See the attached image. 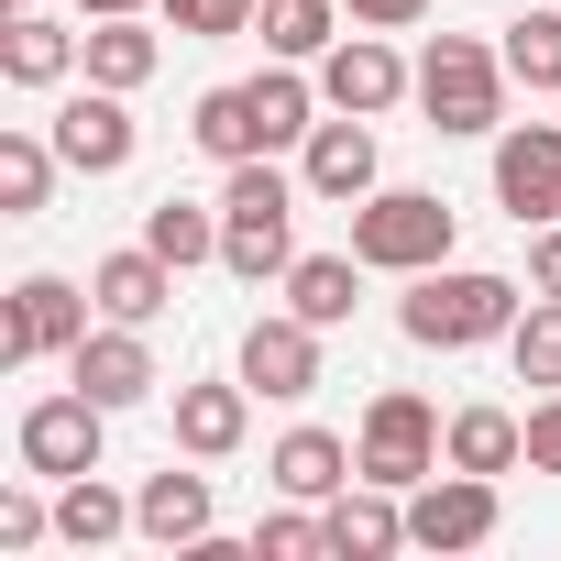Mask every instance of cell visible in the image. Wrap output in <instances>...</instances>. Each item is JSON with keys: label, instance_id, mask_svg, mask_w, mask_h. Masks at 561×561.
Masks as SVG:
<instances>
[{"label": "cell", "instance_id": "6da1fadb", "mask_svg": "<svg viewBox=\"0 0 561 561\" xmlns=\"http://www.w3.org/2000/svg\"><path fill=\"white\" fill-rule=\"evenodd\" d=\"M397 331L419 353H473V342H506L517 331V287L484 264H430L408 275V298H397Z\"/></svg>", "mask_w": 561, "mask_h": 561}, {"label": "cell", "instance_id": "7a4b0ae2", "mask_svg": "<svg viewBox=\"0 0 561 561\" xmlns=\"http://www.w3.org/2000/svg\"><path fill=\"white\" fill-rule=\"evenodd\" d=\"M220 264L242 275V287H264V275L298 264V187L275 176L264 154H242L231 187H220Z\"/></svg>", "mask_w": 561, "mask_h": 561}, {"label": "cell", "instance_id": "3957f363", "mask_svg": "<svg viewBox=\"0 0 561 561\" xmlns=\"http://www.w3.org/2000/svg\"><path fill=\"white\" fill-rule=\"evenodd\" d=\"M419 111H430V133H506V45H484V34H430V56H419Z\"/></svg>", "mask_w": 561, "mask_h": 561}, {"label": "cell", "instance_id": "277c9868", "mask_svg": "<svg viewBox=\"0 0 561 561\" xmlns=\"http://www.w3.org/2000/svg\"><path fill=\"white\" fill-rule=\"evenodd\" d=\"M451 198H430V187H375V198H353V253L375 264V275H430V264H451Z\"/></svg>", "mask_w": 561, "mask_h": 561}, {"label": "cell", "instance_id": "5b68a950", "mask_svg": "<svg viewBox=\"0 0 561 561\" xmlns=\"http://www.w3.org/2000/svg\"><path fill=\"white\" fill-rule=\"evenodd\" d=\"M440 430H451V419H440L430 397L386 386V397L364 408V440H353V473H364V484H397V495H408V484H430V473H440Z\"/></svg>", "mask_w": 561, "mask_h": 561}, {"label": "cell", "instance_id": "8992f818", "mask_svg": "<svg viewBox=\"0 0 561 561\" xmlns=\"http://www.w3.org/2000/svg\"><path fill=\"white\" fill-rule=\"evenodd\" d=\"M495 473H462V462H440L430 484H408V550H484L495 539Z\"/></svg>", "mask_w": 561, "mask_h": 561}, {"label": "cell", "instance_id": "52a82bcc", "mask_svg": "<svg viewBox=\"0 0 561 561\" xmlns=\"http://www.w3.org/2000/svg\"><path fill=\"white\" fill-rule=\"evenodd\" d=\"M100 430H111V408H100L89 386H67V397H34L12 440H23V473L78 484V473H100Z\"/></svg>", "mask_w": 561, "mask_h": 561}, {"label": "cell", "instance_id": "ba28073f", "mask_svg": "<svg viewBox=\"0 0 561 561\" xmlns=\"http://www.w3.org/2000/svg\"><path fill=\"white\" fill-rule=\"evenodd\" d=\"M89 287H67V275H23L12 287V320H0V364H45V353H78L89 342Z\"/></svg>", "mask_w": 561, "mask_h": 561}, {"label": "cell", "instance_id": "9c48e42d", "mask_svg": "<svg viewBox=\"0 0 561 561\" xmlns=\"http://www.w3.org/2000/svg\"><path fill=\"white\" fill-rule=\"evenodd\" d=\"M408 89H419V78L397 67V45H386V34H342V45L320 56V100H331V111H353V122H386Z\"/></svg>", "mask_w": 561, "mask_h": 561}, {"label": "cell", "instance_id": "30bf717a", "mask_svg": "<svg viewBox=\"0 0 561 561\" xmlns=\"http://www.w3.org/2000/svg\"><path fill=\"white\" fill-rule=\"evenodd\" d=\"M495 198L528 220H561V122H506L495 133Z\"/></svg>", "mask_w": 561, "mask_h": 561}, {"label": "cell", "instance_id": "8fae6325", "mask_svg": "<svg viewBox=\"0 0 561 561\" xmlns=\"http://www.w3.org/2000/svg\"><path fill=\"white\" fill-rule=\"evenodd\" d=\"M122 100H133V89H100V78H89V89L56 111V154H67L78 176H122V165H133V144H144V133H133V111H122Z\"/></svg>", "mask_w": 561, "mask_h": 561}, {"label": "cell", "instance_id": "7c38bea8", "mask_svg": "<svg viewBox=\"0 0 561 561\" xmlns=\"http://www.w3.org/2000/svg\"><path fill=\"white\" fill-rule=\"evenodd\" d=\"M242 386H253V397H309V386H320V320H298V309L253 320V331H242Z\"/></svg>", "mask_w": 561, "mask_h": 561}, {"label": "cell", "instance_id": "4fadbf2b", "mask_svg": "<svg viewBox=\"0 0 561 561\" xmlns=\"http://www.w3.org/2000/svg\"><path fill=\"white\" fill-rule=\"evenodd\" d=\"M67 386H89L100 408H144V397H154V353H144V331H133V320L89 331V342L67 353Z\"/></svg>", "mask_w": 561, "mask_h": 561}, {"label": "cell", "instance_id": "5bb4252c", "mask_svg": "<svg viewBox=\"0 0 561 561\" xmlns=\"http://www.w3.org/2000/svg\"><path fill=\"white\" fill-rule=\"evenodd\" d=\"M298 187H309V198H342V209H353V198H375V122H353V111H342V122H320V133H309V154H298Z\"/></svg>", "mask_w": 561, "mask_h": 561}, {"label": "cell", "instance_id": "9a60e30c", "mask_svg": "<svg viewBox=\"0 0 561 561\" xmlns=\"http://www.w3.org/2000/svg\"><path fill=\"white\" fill-rule=\"evenodd\" d=\"M264 484L298 495V506H331V495L353 484V440H342V430H287V440L264 451Z\"/></svg>", "mask_w": 561, "mask_h": 561}, {"label": "cell", "instance_id": "2e32d148", "mask_svg": "<svg viewBox=\"0 0 561 561\" xmlns=\"http://www.w3.org/2000/svg\"><path fill=\"white\" fill-rule=\"evenodd\" d=\"M242 430H253V386L242 375L231 386H176V451L187 462H231Z\"/></svg>", "mask_w": 561, "mask_h": 561}, {"label": "cell", "instance_id": "e0dca14e", "mask_svg": "<svg viewBox=\"0 0 561 561\" xmlns=\"http://www.w3.org/2000/svg\"><path fill=\"white\" fill-rule=\"evenodd\" d=\"M320 517H331V550H342V561H386V550H408V506H397V484H364V473H353Z\"/></svg>", "mask_w": 561, "mask_h": 561}, {"label": "cell", "instance_id": "ac0fdd59", "mask_svg": "<svg viewBox=\"0 0 561 561\" xmlns=\"http://www.w3.org/2000/svg\"><path fill=\"white\" fill-rule=\"evenodd\" d=\"M89 298H100V320H133V331H144V320L176 298V264H165L154 242H133V253H100V264H89Z\"/></svg>", "mask_w": 561, "mask_h": 561}, {"label": "cell", "instance_id": "d6986e66", "mask_svg": "<svg viewBox=\"0 0 561 561\" xmlns=\"http://www.w3.org/2000/svg\"><path fill=\"white\" fill-rule=\"evenodd\" d=\"M133 528L154 539V550H198L209 539V473H144V495H133Z\"/></svg>", "mask_w": 561, "mask_h": 561}, {"label": "cell", "instance_id": "ffe728a7", "mask_svg": "<svg viewBox=\"0 0 561 561\" xmlns=\"http://www.w3.org/2000/svg\"><path fill=\"white\" fill-rule=\"evenodd\" d=\"M78 56H89V45H78L67 23H45V12H0V78H12V89H56Z\"/></svg>", "mask_w": 561, "mask_h": 561}, {"label": "cell", "instance_id": "44dd1931", "mask_svg": "<svg viewBox=\"0 0 561 561\" xmlns=\"http://www.w3.org/2000/svg\"><path fill=\"white\" fill-rule=\"evenodd\" d=\"M364 275H375L364 253H298V264H287V309H298V320H320V331H342V320H353V298H364Z\"/></svg>", "mask_w": 561, "mask_h": 561}, {"label": "cell", "instance_id": "7402d4cb", "mask_svg": "<svg viewBox=\"0 0 561 561\" xmlns=\"http://www.w3.org/2000/svg\"><path fill=\"white\" fill-rule=\"evenodd\" d=\"M440 462H462V473H517V462H528V419H506V408H451Z\"/></svg>", "mask_w": 561, "mask_h": 561}, {"label": "cell", "instance_id": "603a6c76", "mask_svg": "<svg viewBox=\"0 0 561 561\" xmlns=\"http://www.w3.org/2000/svg\"><path fill=\"white\" fill-rule=\"evenodd\" d=\"M78 45H89V78H100V89H144V78L165 67V45L144 34V12H111V23H89Z\"/></svg>", "mask_w": 561, "mask_h": 561}, {"label": "cell", "instance_id": "cb8c5ba5", "mask_svg": "<svg viewBox=\"0 0 561 561\" xmlns=\"http://www.w3.org/2000/svg\"><path fill=\"white\" fill-rule=\"evenodd\" d=\"M342 0H264V12H253V34H264V56H287V67H309V56H331L342 34Z\"/></svg>", "mask_w": 561, "mask_h": 561}, {"label": "cell", "instance_id": "d4e9b609", "mask_svg": "<svg viewBox=\"0 0 561 561\" xmlns=\"http://www.w3.org/2000/svg\"><path fill=\"white\" fill-rule=\"evenodd\" d=\"M242 89H253V122H264V154H275V144H309V133H320V122H309V111H320V89H309V78H298L287 56H275L264 78H242Z\"/></svg>", "mask_w": 561, "mask_h": 561}, {"label": "cell", "instance_id": "484cf974", "mask_svg": "<svg viewBox=\"0 0 561 561\" xmlns=\"http://www.w3.org/2000/svg\"><path fill=\"white\" fill-rule=\"evenodd\" d=\"M56 133H0V209H12V220H34L45 198H56Z\"/></svg>", "mask_w": 561, "mask_h": 561}, {"label": "cell", "instance_id": "4316f807", "mask_svg": "<svg viewBox=\"0 0 561 561\" xmlns=\"http://www.w3.org/2000/svg\"><path fill=\"white\" fill-rule=\"evenodd\" d=\"M144 242L187 275V264H220V209H198V198H154L144 209Z\"/></svg>", "mask_w": 561, "mask_h": 561}, {"label": "cell", "instance_id": "83f0119b", "mask_svg": "<svg viewBox=\"0 0 561 561\" xmlns=\"http://www.w3.org/2000/svg\"><path fill=\"white\" fill-rule=\"evenodd\" d=\"M122 528H133V495H111L100 473H78V484L56 495V539H67V550H111Z\"/></svg>", "mask_w": 561, "mask_h": 561}, {"label": "cell", "instance_id": "f1b7e54d", "mask_svg": "<svg viewBox=\"0 0 561 561\" xmlns=\"http://www.w3.org/2000/svg\"><path fill=\"white\" fill-rule=\"evenodd\" d=\"M187 133H198V154H220V165L264 154V122H253V89H209V100L187 111Z\"/></svg>", "mask_w": 561, "mask_h": 561}, {"label": "cell", "instance_id": "f546056e", "mask_svg": "<svg viewBox=\"0 0 561 561\" xmlns=\"http://www.w3.org/2000/svg\"><path fill=\"white\" fill-rule=\"evenodd\" d=\"M506 364H517V386H539V397H561V298H539V309H517V331H506Z\"/></svg>", "mask_w": 561, "mask_h": 561}, {"label": "cell", "instance_id": "4dcf8cb0", "mask_svg": "<svg viewBox=\"0 0 561 561\" xmlns=\"http://www.w3.org/2000/svg\"><path fill=\"white\" fill-rule=\"evenodd\" d=\"M506 78H517V89H561V0L506 23Z\"/></svg>", "mask_w": 561, "mask_h": 561}, {"label": "cell", "instance_id": "1f68e13d", "mask_svg": "<svg viewBox=\"0 0 561 561\" xmlns=\"http://www.w3.org/2000/svg\"><path fill=\"white\" fill-rule=\"evenodd\" d=\"M320 550H331V517H309L298 495H287V506H275V517L253 528V561H320Z\"/></svg>", "mask_w": 561, "mask_h": 561}, {"label": "cell", "instance_id": "d6a6232c", "mask_svg": "<svg viewBox=\"0 0 561 561\" xmlns=\"http://www.w3.org/2000/svg\"><path fill=\"white\" fill-rule=\"evenodd\" d=\"M253 12H264V0H165V23L187 45H231V34H253Z\"/></svg>", "mask_w": 561, "mask_h": 561}, {"label": "cell", "instance_id": "836d02e7", "mask_svg": "<svg viewBox=\"0 0 561 561\" xmlns=\"http://www.w3.org/2000/svg\"><path fill=\"white\" fill-rule=\"evenodd\" d=\"M34 539H56V506L34 484H0V550H34Z\"/></svg>", "mask_w": 561, "mask_h": 561}, {"label": "cell", "instance_id": "e575fe53", "mask_svg": "<svg viewBox=\"0 0 561 561\" xmlns=\"http://www.w3.org/2000/svg\"><path fill=\"white\" fill-rule=\"evenodd\" d=\"M528 287H539V298H561V220H539V231H528Z\"/></svg>", "mask_w": 561, "mask_h": 561}, {"label": "cell", "instance_id": "d590c367", "mask_svg": "<svg viewBox=\"0 0 561 561\" xmlns=\"http://www.w3.org/2000/svg\"><path fill=\"white\" fill-rule=\"evenodd\" d=\"M528 462H539V473H561V397H539V408H528Z\"/></svg>", "mask_w": 561, "mask_h": 561}, {"label": "cell", "instance_id": "8d00e7d4", "mask_svg": "<svg viewBox=\"0 0 561 561\" xmlns=\"http://www.w3.org/2000/svg\"><path fill=\"white\" fill-rule=\"evenodd\" d=\"M342 12H353V23H364V34H408V23H419V12H430V0H342Z\"/></svg>", "mask_w": 561, "mask_h": 561}, {"label": "cell", "instance_id": "74e56055", "mask_svg": "<svg viewBox=\"0 0 561 561\" xmlns=\"http://www.w3.org/2000/svg\"><path fill=\"white\" fill-rule=\"evenodd\" d=\"M78 12H89V23H111V12H144V0H78Z\"/></svg>", "mask_w": 561, "mask_h": 561}, {"label": "cell", "instance_id": "f35d334b", "mask_svg": "<svg viewBox=\"0 0 561 561\" xmlns=\"http://www.w3.org/2000/svg\"><path fill=\"white\" fill-rule=\"evenodd\" d=\"M0 12H45V0H0Z\"/></svg>", "mask_w": 561, "mask_h": 561}]
</instances>
